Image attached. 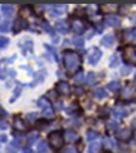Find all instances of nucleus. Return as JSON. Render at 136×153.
<instances>
[{
    "label": "nucleus",
    "instance_id": "f257e3e1",
    "mask_svg": "<svg viewBox=\"0 0 136 153\" xmlns=\"http://www.w3.org/2000/svg\"><path fill=\"white\" fill-rule=\"evenodd\" d=\"M63 63L68 72H76L81 65V56L73 50H66L63 53Z\"/></svg>",
    "mask_w": 136,
    "mask_h": 153
},
{
    "label": "nucleus",
    "instance_id": "f03ea898",
    "mask_svg": "<svg viewBox=\"0 0 136 153\" xmlns=\"http://www.w3.org/2000/svg\"><path fill=\"white\" fill-rule=\"evenodd\" d=\"M48 142H49V144L54 149H59V148L63 147V144H64V142H66V139H64V134H63L61 131H54V132L49 133Z\"/></svg>",
    "mask_w": 136,
    "mask_h": 153
},
{
    "label": "nucleus",
    "instance_id": "7ed1b4c3",
    "mask_svg": "<svg viewBox=\"0 0 136 153\" xmlns=\"http://www.w3.org/2000/svg\"><path fill=\"white\" fill-rule=\"evenodd\" d=\"M124 60L130 64H136V48L131 45H126L124 48Z\"/></svg>",
    "mask_w": 136,
    "mask_h": 153
},
{
    "label": "nucleus",
    "instance_id": "20e7f679",
    "mask_svg": "<svg viewBox=\"0 0 136 153\" xmlns=\"http://www.w3.org/2000/svg\"><path fill=\"white\" fill-rule=\"evenodd\" d=\"M136 94V89H135V85L131 84V83H128V84L125 85V88L122 89V93H121V99L122 100H131Z\"/></svg>",
    "mask_w": 136,
    "mask_h": 153
},
{
    "label": "nucleus",
    "instance_id": "39448f33",
    "mask_svg": "<svg viewBox=\"0 0 136 153\" xmlns=\"http://www.w3.org/2000/svg\"><path fill=\"white\" fill-rule=\"evenodd\" d=\"M101 56H102V52L98 49V48H92L89 50V53H88V58H87V60H88V63L89 64H97L98 63V60L101 59Z\"/></svg>",
    "mask_w": 136,
    "mask_h": 153
},
{
    "label": "nucleus",
    "instance_id": "423d86ee",
    "mask_svg": "<svg viewBox=\"0 0 136 153\" xmlns=\"http://www.w3.org/2000/svg\"><path fill=\"white\" fill-rule=\"evenodd\" d=\"M71 27H72L73 33H76L77 35H81L83 31H85V28H86L85 27V22H83L81 18H74Z\"/></svg>",
    "mask_w": 136,
    "mask_h": 153
},
{
    "label": "nucleus",
    "instance_id": "0eeeda50",
    "mask_svg": "<svg viewBox=\"0 0 136 153\" xmlns=\"http://www.w3.org/2000/svg\"><path fill=\"white\" fill-rule=\"evenodd\" d=\"M13 128H14L17 132H24L28 129V124L25 123V120L22 118V117H14V119H13Z\"/></svg>",
    "mask_w": 136,
    "mask_h": 153
},
{
    "label": "nucleus",
    "instance_id": "6e6552de",
    "mask_svg": "<svg viewBox=\"0 0 136 153\" xmlns=\"http://www.w3.org/2000/svg\"><path fill=\"white\" fill-rule=\"evenodd\" d=\"M24 28H27V22H25V19L22 16L17 18L14 20V23H13V33L14 34L20 33Z\"/></svg>",
    "mask_w": 136,
    "mask_h": 153
},
{
    "label": "nucleus",
    "instance_id": "1a4fd4ad",
    "mask_svg": "<svg viewBox=\"0 0 136 153\" xmlns=\"http://www.w3.org/2000/svg\"><path fill=\"white\" fill-rule=\"evenodd\" d=\"M56 92L58 94H61V95H68L69 92H71V87L67 82H64V80H61V82H58L57 83V85H56Z\"/></svg>",
    "mask_w": 136,
    "mask_h": 153
},
{
    "label": "nucleus",
    "instance_id": "9d476101",
    "mask_svg": "<svg viewBox=\"0 0 136 153\" xmlns=\"http://www.w3.org/2000/svg\"><path fill=\"white\" fill-rule=\"evenodd\" d=\"M105 23L111 28H117L120 27V18L115 14H107L105 15Z\"/></svg>",
    "mask_w": 136,
    "mask_h": 153
},
{
    "label": "nucleus",
    "instance_id": "9b49d317",
    "mask_svg": "<svg viewBox=\"0 0 136 153\" xmlns=\"http://www.w3.org/2000/svg\"><path fill=\"white\" fill-rule=\"evenodd\" d=\"M54 29L58 31V33L66 34V33H68V30H69V24L66 20H58L54 24Z\"/></svg>",
    "mask_w": 136,
    "mask_h": 153
},
{
    "label": "nucleus",
    "instance_id": "f8f14e48",
    "mask_svg": "<svg viewBox=\"0 0 136 153\" xmlns=\"http://www.w3.org/2000/svg\"><path fill=\"white\" fill-rule=\"evenodd\" d=\"M122 36H124V42L125 43H131L136 39V29H126L122 33Z\"/></svg>",
    "mask_w": 136,
    "mask_h": 153
},
{
    "label": "nucleus",
    "instance_id": "ddd939ff",
    "mask_svg": "<svg viewBox=\"0 0 136 153\" xmlns=\"http://www.w3.org/2000/svg\"><path fill=\"white\" fill-rule=\"evenodd\" d=\"M131 136H132V133H131V129L130 128H124V129H121L117 133V138L120 139V141H122V142L128 141V139L131 138Z\"/></svg>",
    "mask_w": 136,
    "mask_h": 153
},
{
    "label": "nucleus",
    "instance_id": "4468645a",
    "mask_svg": "<svg viewBox=\"0 0 136 153\" xmlns=\"http://www.w3.org/2000/svg\"><path fill=\"white\" fill-rule=\"evenodd\" d=\"M77 138H78V134L76 133V131H73V129H67L66 132H64V139H66V142L73 143Z\"/></svg>",
    "mask_w": 136,
    "mask_h": 153
},
{
    "label": "nucleus",
    "instance_id": "2eb2a0df",
    "mask_svg": "<svg viewBox=\"0 0 136 153\" xmlns=\"http://www.w3.org/2000/svg\"><path fill=\"white\" fill-rule=\"evenodd\" d=\"M115 40H116V38H115L113 34H107V35H105V36L102 38L101 43H102V45H105V47L110 48V47H112V45H113Z\"/></svg>",
    "mask_w": 136,
    "mask_h": 153
},
{
    "label": "nucleus",
    "instance_id": "dca6fc26",
    "mask_svg": "<svg viewBox=\"0 0 136 153\" xmlns=\"http://www.w3.org/2000/svg\"><path fill=\"white\" fill-rule=\"evenodd\" d=\"M103 147H105L106 149H110V151L116 149L115 139H112L111 137H105V138H103Z\"/></svg>",
    "mask_w": 136,
    "mask_h": 153
},
{
    "label": "nucleus",
    "instance_id": "f3484780",
    "mask_svg": "<svg viewBox=\"0 0 136 153\" xmlns=\"http://www.w3.org/2000/svg\"><path fill=\"white\" fill-rule=\"evenodd\" d=\"M67 6L66 5H54L52 6V11H50V15L52 16H58V15H62L64 10H66Z\"/></svg>",
    "mask_w": 136,
    "mask_h": 153
},
{
    "label": "nucleus",
    "instance_id": "a211bd4d",
    "mask_svg": "<svg viewBox=\"0 0 136 153\" xmlns=\"http://www.w3.org/2000/svg\"><path fill=\"white\" fill-rule=\"evenodd\" d=\"M13 11H14V6H13V5H9V4H3L2 5V13H3V15L10 16Z\"/></svg>",
    "mask_w": 136,
    "mask_h": 153
},
{
    "label": "nucleus",
    "instance_id": "6ab92c4d",
    "mask_svg": "<svg viewBox=\"0 0 136 153\" xmlns=\"http://www.w3.org/2000/svg\"><path fill=\"white\" fill-rule=\"evenodd\" d=\"M93 95L97 99H105L107 97V93L105 91V88H97V89H95Z\"/></svg>",
    "mask_w": 136,
    "mask_h": 153
},
{
    "label": "nucleus",
    "instance_id": "aec40b11",
    "mask_svg": "<svg viewBox=\"0 0 136 153\" xmlns=\"http://www.w3.org/2000/svg\"><path fill=\"white\" fill-rule=\"evenodd\" d=\"M112 113H113V116L116 118H122V117H125L127 114V112L125 111V108H122V107H116Z\"/></svg>",
    "mask_w": 136,
    "mask_h": 153
},
{
    "label": "nucleus",
    "instance_id": "412c9836",
    "mask_svg": "<svg viewBox=\"0 0 136 153\" xmlns=\"http://www.w3.org/2000/svg\"><path fill=\"white\" fill-rule=\"evenodd\" d=\"M101 149V143L98 142H92L89 144V147L87 149V153H98Z\"/></svg>",
    "mask_w": 136,
    "mask_h": 153
},
{
    "label": "nucleus",
    "instance_id": "4be33fe9",
    "mask_svg": "<svg viewBox=\"0 0 136 153\" xmlns=\"http://www.w3.org/2000/svg\"><path fill=\"white\" fill-rule=\"evenodd\" d=\"M37 104H38V107H41L43 111H45V109H48V108L50 107V104H49V102H48V99L47 98H44V97H42V98H39L38 99V102H37Z\"/></svg>",
    "mask_w": 136,
    "mask_h": 153
},
{
    "label": "nucleus",
    "instance_id": "5701e85b",
    "mask_svg": "<svg viewBox=\"0 0 136 153\" xmlns=\"http://www.w3.org/2000/svg\"><path fill=\"white\" fill-rule=\"evenodd\" d=\"M22 91H23V87L20 85V84H18L17 87H15V89H14V93H13V95H11V98L9 99V102L10 103H13V102H14L19 95H20V93H22Z\"/></svg>",
    "mask_w": 136,
    "mask_h": 153
},
{
    "label": "nucleus",
    "instance_id": "b1692460",
    "mask_svg": "<svg viewBox=\"0 0 136 153\" xmlns=\"http://www.w3.org/2000/svg\"><path fill=\"white\" fill-rule=\"evenodd\" d=\"M96 83H97V75H96V73L89 72L87 74V84L88 85H93V84H96Z\"/></svg>",
    "mask_w": 136,
    "mask_h": 153
},
{
    "label": "nucleus",
    "instance_id": "393cba45",
    "mask_svg": "<svg viewBox=\"0 0 136 153\" xmlns=\"http://www.w3.org/2000/svg\"><path fill=\"white\" fill-rule=\"evenodd\" d=\"M107 88L110 89L111 92H117L120 89V83L117 80H113V82H110L107 84Z\"/></svg>",
    "mask_w": 136,
    "mask_h": 153
},
{
    "label": "nucleus",
    "instance_id": "a878e982",
    "mask_svg": "<svg viewBox=\"0 0 136 153\" xmlns=\"http://www.w3.org/2000/svg\"><path fill=\"white\" fill-rule=\"evenodd\" d=\"M27 52H29V53L33 52V43H32V40H27V43L24 44L23 54H27Z\"/></svg>",
    "mask_w": 136,
    "mask_h": 153
},
{
    "label": "nucleus",
    "instance_id": "bb28decb",
    "mask_svg": "<svg viewBox=\"0 0 136 153\" xmlns=\"http://www.w3.org/2000/svg\"><path fill=\"white\" fill-rule=\"evenodd\" d=\"M98 137V134H97V132L93 131V129H88L87 131V139L91 142H95V139Z\"/></svg>",
    "mask_w": 136,
    "mask_h": 153
},
{
    "label": "nucleus",
    "instance_id": "cd10ccee",
    "mask_svg": "<svg viewBox=\"0 0 136 153\" xmlns=\"http://www.w3.org/2000/svg\"><path fill=\"white\" fill-rule=\"evenodd\" d=\"M85 82V73L83 72H80L77 73L74 75V83H77V84H81V83Z\"/></svg>",
    "mask_w": 136,
    "mask_h": 153
},
{
    "label": "nucleus",
    "instance_id": "c85d7f7f",
    "mask_svg": "<svg viewBox=\"0 0 136 153\" xmlns=\"http://www.w3.org/2000/svg\"><path fill=\"white\" fill-rule=\"evenodd\" d=\"M119 65V55L117 54H113L111 56V59H110V67L111 68H115Z\"/></svg>",
    "mask_w": 136,
    "mask_h": 153
},
{
    "label": "nucleus",
    "instance_id": "c756f323",
    "mask_svg": "<svg viewBox=\"0 0 136 153\" xmlns=\"http://www.w3.org/2000/svg\"><path fill=\"white\" fill-rule=\"evenodd\" d=\"M73 44H74V47H77V48H82L83 44H85V40H83L82 36H77V38L73 39Z\"/></svg>",
    "mask_w": 136,
    "mask_h": 153
},
{
    "label": "nucleus",
    "instance_id": "7c9ffc66",
    "mask_svg": "<svg viewBox=\"0 0 136 153\" xmlns=\"http://www.w3.org/2000/svg\"><path fill=\"white\" fill-rule=\"evenodd\" d=\"M43 116H44V118H47V119H50V118L54 117V112H53V109H52V107H49L48 109L43 111Z\"/></svg>",
    "mask_w": 136,
    "mask_h": 153
},
{
    "label": "nucleus",
    "instance_id": "2f4dec72",
    "mask_svg": "<svg viewBox=\"0 0 136 153\" xmlns=\"http://www.w3.org/2000/svg\"><path fill=\"white\" fill-rule=\"evenodd\" d=\"M41 27H42V29L44 31H47V33H53V28H52L47 22H42L41 23Z\"/></svg>",
    "mask_w": 136,
    "mask_h": 153
},
{
    "label": "nucleus",
    "instance_id": "473e14b6",
    "mask_svg": "<svg viewBox=\"0 0 136 153\" xmlns=\"http://www.w3.org/2000/svg\"><path fill=\"white\" fill-rule=\"evenodd\" d=\"M108 129L112 131V132L117 131L119 129V123L116 122V120H110V122H108Z\"/></svg>",
    "mask_w": 136,
    "mask_h": 153
},
{
    "label": "nucleus",
    "instance_id": "72a5a7b5",
    "mask_svg": "<svg viewBox=\"0 0 136 153\" xmlns=\"http://www.w3.org/2000/svg\"><path fill=\"white\" fill-rule=\"evenodd\" d=\"M38 151H39V153H47L48 152L47 143H45V142H41L39 144H38Z\"/></svg>",
    "mask_w": 136,
    "mask_h": 153
},
{
    "label": "nucleus",
    "instance_id": "f704fd0d",
    "mask_svg": "<svg viewBox=\"0 0 136 153\" xmlns=\"http://www.w3.org/2000/svg\"><path fill=\"white\" fill-rule=\"evenodd\" d=\"M47 120H38V122H37V128L38 129H39V131H42V129H44L45 128V127H47Z\"/></svg>",
    "mask_w": 136,
    "mask_h": 153
},
{
    "label": "nucleus",
    "instance_id": "c9c22d12",
    "mask_svg": "<svg viewBox=\"0 0 136 153\" xmlns=\"http://www.w3.org/2000/svg\"><path fill=\"white\" fill-rule=\"evenodd\" d=\"M37 139H38V134H37V133H32V134H29V137H28V143L29 144H33L34 142H37Z\"/></svg>",
    "mask_w": 136,
    "mask_h": 153
},
{
    "label": "nucleus",
    "instance_id": "e433bc0d",
    "mask_svg": "<svg viewBox=\"0 0 136 153\" xmlns=\"http://www.w3.org/2000/svg\"><path fill=\"white\" fill-rule=\"evenodd\" d=\"M0 42H2V44H0V47H2V49H5L6 47H8L9 39H8L6 36H2V38H0Z\"/></svg>",
    "mask_w": 136,
    "mask_h": 153
},
{
    "label": "nucleus",
    "instance_id": "4c0bfd02",
    "mask_svg": "<svg viewBox=\"0 0 136 153\" xmlns=\"http://www.w3.org/2000/svg\"><path fill=\"white\" fill-rule=\"evenodd\" d=\"M9 22L8 20H5V22H3L2 23V33H6V31L9 30Z\"/></svg>",
    "mask_w": 136,
    "mask_h": 153
},
{
    "label": "nucleus",
    "instance_id": "58836bf2",
    "mask_svg": "<svg viewBox=\"0 0 136 153\" xmlns=\"http://www.w3.org/2000/svg\"><path fill=\"white\" fill-rule=\"evenodd\" d=\"M37 113H28L27 114V119H29L30 120V122H34V120L37 119Z\"/></svg>",
    "mask_w": 136,
    "mask_h": 153
},
{
    "label": "nucleus",
    "instance_id": "ea45409f",
    "mask_svg": "<svg viewBox=\"0 0 136 153\" xmlns=\"http://www.w3.org/2000/svg\"><path fill=\"white\" fill-rule=\"evenodd\" d=\"M63 153H77V149L74 147H66L63 149Z\"/></svg>",
    "mask_w": 136,
    "mask_h": 153
},
{
    "label": "nucleus",
    "instance_id": "a19ab883",
    "mask_svg": "<svg viewBox=\"0 0 136 153\" xmlns=\"http://www.w3.org/2000/svg\"><path fill=\"white\" fill-rule=\"evenodd\" d=\"M130 72H131V67H130V65H126V67H124V68H122V69H121V73H122V74H124V75L128 74V73H130Z\"/></svg>",
    "mask_w": 136,
    "mask_h": 153
},
{
    "label": "nucleus",
    "instance_id": "79ce46f5",
    "mask_svg": "<svg viewBox=\"0 0 136 153\" xmlns=\"http://www.w3.org/2000/svg\"><path fill=\"white\" fill-rule=\"evenodd\" d=\"M73 92H74V94L76 95H81L83 92H85V91H83V89L81 88V87H76L74 89H73Z\"/></svg>",
    "mask_w": 136,
    "mask_h": 153
},
{
    "label": "nucleus",
    "instance_id": "37998d69",
    "mask_svg": "<svg viewBox=\"0 0 136 153\" xmlns=\"http://www.w3.org/2000/svg\"><path fill=\"white\" fill-rule=\"evenodd\" d=\"M24 153H34V152L32 151L29 147H27V148H24Z\"/></svg>",
    "mask_w": 136,
    "mask_h": 153
},
{
    "label": "nucleus",
    "instance_id": "c03bdc74",
    "mask_svg": "<svg viewBox=\"0 0 136 153\" xmlns=\"http://www.w3.org/2000/svg\"><path fill=\"white\" fill-rule=\"evenodd\" d=\"M2 142H3V143L6 142V136H5V134H2Z\"/></svg>",
    "mask_w": 136,
    "mask_h": 153
},
{
    "label": "nucleus",
    "instance_id": "a18cd8bd",
    "mask_svg": "<svg viewBox=\"0 0 136 153\" xmlns=\"http://www.w3.org/2000/svg\"><path fill=\"white\" fill-rule=\"evenodd\" d=\"M5 116H6V112L2 108V117H5Z\"/></svg>",
    "mask_w": 136,
    "mask_h": 153
},
{
    "label": "nucleus",
    "instance_id": "49530a36",
    "mask_svg": "<svg viewBox=\"0 0 136 153\" xmlns=\"http://www.w3.org/2000/svg\"><path fill=\"white\" fill-rule=\"evenodd\" d=\"M6 128V126H5V123L4 122H2V129H5Z\"/></svg>",
    "mask_w": 136,
    "mask_h": 153
},
{
    "label": "nucleus",
    "instance_id": "de8ad7c7",
    "mask_svg": "<svg viewBox=\"0 0 136 153\" xmlns=\"http://www.w3.org/2000/svg\"><path fill=\"white\" fill-rule=\"evenodd\" d=\"M134 82H135V84H136V75H135V78H134Z\"/></svg>",
    "mask_w": 136,
    "mask_h": 153
},
{
    "label": "nucleus",
    "instance_id": "09e8293b",
    "mask_svg": "<svg viewBox=\"0 0 136 153\" xmlns=\"http://www.w3.org/2000/svg\"><path fill=\"white\" fill-rule=\"evenodd\" d=\"M135 138H136V132H135Z\"/></svg>",
    "mask_w": 136,
    "mask_h": 153
}]
</instances>
